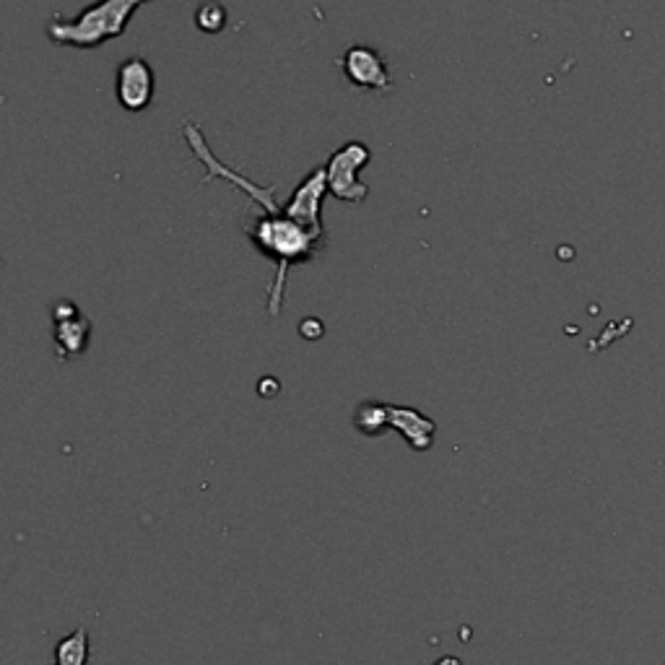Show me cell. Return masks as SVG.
<instances>
[{
    "label": "cell",
    "instance_id": "5b68a950",
    "mask_svg": "<svg viewBox=\"0 0 665 665\" xmlns=\"http://www.w3.org/2000/svg\"><path fill=\"white\" fill-rule=\"evenodd\" d=\"M52 338L55 354L63 362H76L89 351L91 320L78 310L73 299H58L52 307Z\"/></svg>",
    "mask_w": 665,
    "mask_h": 665
},
{
    "label": "cell",
    "instance_id": "6da1fadb",
    "mask_svg": "<svg viewBox=\"0 0 665 665\" xmlns=\"http://www.w3.org/2000/svg\"><path fill=\"white\" fill-rule=\"evenodd\" d=\"M245 234L252 247L276 263V278L268 289V315H281V304L286 294V276L294 265L310 263L325 247V232H317L310 226H302L291 216L281 214H258L245 224Z\"/></svg>",
    "mask_w": 665,
    "mask_h": 665
},
{
    "label": "cell",
    "instance_id": "3957f363",
    "mask_svg": "<svg viewBox=\"0 0 665 665\" xmlns=\"http://www.w3.org/2000/svg\"><path fill=\"white\" fill-rule=\"evenodd\" d=\"M369 159H372V151L362 141L343 143L341 149L333 151L328 156V162L323 164L325 175H328L330 195L343 203L367 201L369 185L359 180V172L367 167Z\"/></svg>",
    "mask_w": 665,
    "mask_h": 665
},
{
    "label": "cell",
    "instance_id": "7c38bea8",
    "mask_svg": "<svg viewBox=\"0 0 665 665\" xmlns=\"http://www.w3.org/2000/svg\"><path fill=\"white\" fill-rule=\"evenodd\" d=\"M226 21H229V11L221 6L219 0H203L201 6L195 8V24L206 34H219L224 32Z\"/></svg>",
    "mask_w": 665,
    "mask_h": 665
},
{
    "label": "cell",
    "instance_id": "52a82bcc",
    "mask_svg": "<svg viewBox=\"0 0 665 665\" xmlns=\"http://www.w3.org/2000/svg\"><path fill=\"white\" fill-rule=\"evenodd\" d=\"M154 91L156 76L149 60L133 55V58L117 65L115 97L125 112L138 115V112L149 110L151 102H154Z\"/></svg>",
    "mask_w": 665,
    "mask_h": 665
},
{
    "label": "cell",
    "instance_id": "7a4b0ae2",
    "mask_svg": "<svg viewBox=\"0 0 665 665\" xmlns=\"http://www.w3.org/2000/svg\"><path fill=\"white\" fill-rule=\"evenodd\" d=\"M151 0H97L94 6L68 19V16H52L47 24V37L60 47L73 50H97L104 42L123 37L130 19L141 6Z\"/></svg>",
    "mask_w": 665,
    "mask_h": 665
},
{
    "label": "cell",
    "instance_id": "277c9868",
    "mask_svg": "<svg viewBox=\"0 0 665 665\" xmlns=\"http://www.w3.org/2000/svg\"><path fill=\"white\" fill-rule=\"evenodd\" d=\"M182 133H185V143L190 146V151L195 154V159L206 167V182H211V180L232 182V185H237L239 190H245V193L252 198V203L263 208L265 214H281V211H284V206L276 201V185H273V188H260V185H255L250 177L239 175L237 169L226 167L224 162H219V159L214 156V151L208 149L206 136H203L198 125L188 123L185 128H182Z\"/></svg>",
    "mask_w": 665,
    "mask_h": 665
},
{
    "label": "cell",
    "instance_id": "4fadbf2b",
    "mask_svg": "<svg viewBox=\"0 0 665 665\" xmlns=\"http://www.w3.org/2000/svg\"><path fill=\"white\" fill-rule=\"evenodd\" d=\"M434 665H463V660L455 658V655H445V658H440Z\"/></svg>",
    "mask_w": 665,
    "mask_h": 665
},
{
    "label": "cell",
    "instance_id": "8992f818",
    "mask_svg": "<svg viewBox=\"0 0 665 665\" xmlns=\"http://www.w3.org/2000/svg\"><path fill=\"white\" fill-rule=\"evenodd\" d=\"M343 78L354 89L375 91V94H388L393 89V76H390L388 60L380 50L367 45H354L338 58Z\"/></svg>",
    "mask_w": 665,
    "mask_h": 665
},
{
    "label": "cell",
    "instance_id": "8fae6325",
    "mask_svg": "<svg viewBox=\"0 0 665 665\" xmlns=\"http://www.w3.org/2000/svg\"><path fill=\"white\" fill-rule=\"evenodd\" d=\"M89 663V632L78 627L65 640L55 645V665H86Z\"/></svg>",
    "mask_w": 665,
    "mask_h": 665
},
{
    "label": "cell",
    "instance_id": "9c48e42d",
    "mask_svg": "<svg viewBox=\"0 0 665 665\" xmlns=\"http://www.w3.org/2000/svg\"><path fill=\"white\" fill-rule=\"evenodd\" d=\"M390 429L401 432L408 447L416 452L432 450L434 434H437V424L429 416L408 406H390Z\"/></svg>",
    "mask_w": 665,
    "mask_h": 665
},
{
    "label": "cell",
    "instance_id": "ba28073f",
    "mask_svg": "<svg viewBox=\"0 0 665 665\" xmlns=\"http://www.w3.org/2000/svg\"><path fill=\"white\" fill-rule=\"evenodd\" d=\"M328 193L330 190H328L325 167L310 169V172L302 177V182L297 185V190L291 193L289 201L284 203V214L291 216L294 221H299L302 226H310V229H317V232H325L323 203Z\"/></svg>",
    "mask_w": 665,
    "mask_h": 665
},
{
    "label": "cell",
    "instance_id": "30bf717a",
    "mask_svg": "<svg viewBox=\"0 0 665 665\" xmlns=\"http://www.w3.org/2000/svg\"><path fill=\"white\" fill-rule=\"evenodd\" d=\"M354 429L369 440L382 437L390 429V403L364 401L354 411Z\"/></svg>",
    "mask_w": 665,
    "mask_h": 665
}]
</instances>
